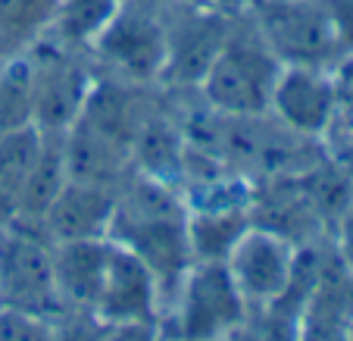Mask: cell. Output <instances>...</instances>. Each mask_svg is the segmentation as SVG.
<instances>
[{
  "label": "cell",
  "mask_w": 353,
  "mask_h": 341,
  "mask_svg": "<svg viewBox=\"0 0 353 341\" xmlns=\"http://www.w3.org/2000/svg\"><path fill=\"white\" fill-rule=\"evenodd\" d=\"M328 10V19H332L334 32L341 38L344 47V57L353 54V0H322Z\"/></svg>",
  "instance_id": "cell-22"
},
{
  "label": "cell",
  "mask_w": 353,
  "mask_h": 341,
  "mask_svg": "<svg viewBox=\"0 0 353 341\" xmlns=\"http://www.w3.org/2000/svg\"><path fill=\"white\" fill-rule=\"evenodd\" d=\"M110 257V238H85V241H60L54 244V279L60 307L91 313L97 301L103 269Z\"/></svg>",
  "instance_id": "cell-13"
},
{
  "label": "cell",
  "mask_w": 353,
  "mask_h": 341,
  "mask_svg": "<svg viewBox=\"0 0 353 341\" xmlns=\"http://www.w3.org/2000/svg\"><path fill=\"white\" fill-rule=\"evenodd\" d=\"M150 266L163 291V310L169 307L179 282L194 263L188 244V207L175 185L150 175H134L116 191V210L110 235Z\"/></svg>",
  "instance_id": "cell-1"
},
{
  "label": "cell",
  "mask_w": 353,
  "mask_h": 341,
  "mask_svg": "<svg viewBox=\"0 0 353 341\" xmlns=\"http://www.w3.org/2000/svg\"><path fill=\"white\" fill-rule=\"evenodd\" d=\"M334 254L341 257L347 273L353 275V201H350V207L338 216V222H334Z\"/></svg>",
  "instance_id": "cell-23"
},
{
  "label": "cell",
  "mask_w": 353,
  "mask_h": 341,
  "mask_svg": "<svg viewBox=\"0 0 353 341\" xmlns=\"http://www.w3.org/2000/svg\"><path fill=\"white\" fill-rule=\"evenodd\" d=\"M34 88L38 60L32 47L0 60V135L34 126Z\"/></svg>",
  "instance_id": "cell-15"
},
{
  "label": "cell",
  "mask_w": 353,
  "mask_h": 341,
  "mask_svg": "<svg viewBox=\"0 0 353 341\" xmlns=\"http://www.w3.org/2000/svg\"><path fill=\"white\" fill-rule=\"evenodd\" d=\"M341 97L334 69L316 66H281L275 81L269 116L281 128L310 141H322L332 135L338 122Z\"/></svg>",
  "instance_id": "cell-8"
},
{
  "label": "cell",
  "mask_w": 353,
  "mask_h": 341,
  "mask_svg": "<svg viewBox=\"0 0 353 341\" xmlns=\"http://www.w3.org/2000/svg\"><path fill=\"white\" fill-rule=\"evenodd\" d=\"M0 341H54V320L0 307Z\"/></svg>",
  "instance_id": "cell-18"
},
{
  "label": "cell",
  "mask_w": 353,
  "mask_h": 341,
  "mask_svg": "<svg viewBox=\"0 0 353 341\" xmlns=\"http://www.w3.org/2000/svg\"><path fill=\"white\" fill-rule=\"evenodd\" d=\"M100 341H163V335L150 322H103Z\"/></svg>",
  "instance_id": "cell-21"
},
{
  "label": "cell",
  "mask_w": 353,
  "mask_h": 341,
  "mask_svg": "<svg viewBox=\"0 0 353 341\" xmlns=\"http://www.w3.org/2000/svg\"><path fill=\"white\" fill-rule=\"evenodd\" d=\"M247 19L281 66L338 69L344 60L322 0H247Z\"/></svg>",
  "instance_id": "cell-3"
},
{
  "label": "cell",
  "mask_w": 353,
  "mask_h": 341,
  "mask_svg": "<svg viewBox=\"0 0 353 341\" xmlns=\"http://www.w3.org/2000/svg\"><path fill=\"white\" fill-rule=\"evenodd\" d=\"M125 0H57L54 19L44 38L72 54H91Z\"/></svg>",
  "instance_id": "cell-14"
},
{
  "label": "cell",
  "mask_w": 353,
  "mask_h": 341,
  "mask_svg": "<svg viewBox=\"0 0 353 341\" xmlns=\"http://www.w3.org/2000/svg\"><path fill=\"white\" fill-rule=\"evenodd\" d=\"M41 128H19V132L0 135V204L16 213L19 194L26 188V179L32 173L41 150Z\"/></svg>",
  "instance_id": "cell-17"
},
{
  "label": "cell",
  "mask_w": 353,
  "mask_h": 341,
  "mask_svg": "<svg viewBox=\"0 0 353 341\" xmlns=\"http://www.w3.org/2000/svg\"><path fill=\"white\" fill-rule=\"evenodd\" d=\"M116 191L119 188L66 179V185L50 201L47 213L41 216V228H44L47 241L60 244V241L107 238L116 210Z\"/></svg>",
  "instance_id": "cell-12"
},
{
  "label": "cell",
  "mask_w": 353,
  "mask_h": 341,
  "mask_svg": "<svg viewBox=\"0 0 353 341\" xmlns=\"http://www.w3.org/2000/svg\"><path fill=\"white\" fill-rule=\"evenodd\" d=\"M338 163H341V169H344V173L353 179V144H341V150H338Z\"/></svg>",
  "instance_id": "cell-24"
},
{
  "label": "cell",
  "mask_w": 353,
  "mask_h": 341,
  "mask_svg": "<svg viewBox=\"0 0 353 341\" xmlns=\"http://www.w3.org/2000/svg\"><path fill=\"white\" fill-rule=\"evenodd\" d=\"M57 0H0V60L44 38Z\"/></svg>",
  "instance_id": "cell-16"
},
{
  "label": "cell",
  "mask_w": 353,
  "mask_h": 341,
  "mask_svg": "<svg viewBox=\"0 0 353 341\" xmlns=\"http://www.w3.org/2000/svg\"><path fill=\"white\" fill-rule=\"evenodd\" d=\"M334 79H338L341 110H338V122H334L332 135H341V144H353V54L341 60V66L334 69Z\"/></svg>",
  "instance_id": "cell-19"
},
{
  "label": "cell",
  "mask_w": 353,
  "mask_h": 341,
  "mask_svg": "<svg viewBox=\"0 0 353 341\" xmlns=\"http://www.w3.org/2000/svg\"><path fill=\"white\" fill-rule=\"evenodd\" d=\"M185 10L166 19L169 54L163 79L166 85H200L213 57L232 28V13L219 10L216 0H191Z\"/></svg>",
  "instance_id": "cell-10"
},
{
  "label": "cell",
  "mask_w": 353,
  "mask_h": 341,
  "mask_svg": "<svg viewBox=\"0 0 353 341\" xmlns=\"http://www.w3.org/2000/svg\"><path fill=\"white\" fill-rule=\"evenodd\" d=\"M91 54L119 81L128 85L160 81L169 54L166 19L154 10L138 7L134 0H125L110 28L91 47Z\"/></svg>",
  "instance_id": "cell-7"
},
{
  "label": "cell",
  "mask_w": 353,
  "mask_h": 341,
  "mask_svg": "<svg viewBox=\"0 0 353 341\" xmlns=\"http://www.w3.org/2000/svg\"><path fill=\"white\" fill-rule=\"evenodd\" d=\"M297 254L300 244L279 235L275 228L254 222L234 241V248L222 263L247 307L272 310L285 304L297 288Z\"/></svg>",
  "instance_id": "cell-6"
},
{
  "label": "cell",
  "mask_w": 353,
  "mask_h": 341,
  "mask_svg": "<svg viewBox=\"0 0 353 341\" xmlns=\"http://www.w3.org/2000/svg\"><path fill=\"white\" fill-rule=\"evenodd\" d=\"M281 63L272 57L266 41L250 19H232L219 54L200 79V97L213 113L228 119H256L269 116L275 81Z\"/></svg>",
  "instance_id": "cell-2"
},
{
  "label": "cell",
  "mask_w": 353,
  "mask_h": 341,
  "mask_svg": "<svg viewBox=\"0 0 353 341\" xmlns=\"http://www.w3.org/2000/svg\"><path fill=\"white\" fill-rule=\"evenodd\" d=\"M100 332L103 322L81 310H66L54 320V341H100Z\"/></svg>",
  "instance_id": "cell-20"
},
{
  "label": "cell",
  "mask_w": 353,
  "mask_h": 341,
  "mask_svg": "<svg viewBox=\"0 0 353 341\" xmlns=\"http://www.w3.org/2000/svg\"><path fill=\"white\" fill-rule=\"evenodd\" d=\"M175 341H225L247 326L250 307L234 288L222 260H194L169 307Z\"/></svg>",
  "instance_id": "cell-4"
},
{
  "label": "cell",
  "mask_w": 353,
  "mask_h": 341,
  "mask_svg": "<svg viewBox=\"0 0 353 341\" xmlns=\"http://www.w3.org/2000/svg\"><path fill=\"white\" fill-rule=\"evenodd\" d=\"M0 307L47 320L63 313L54 279V244L22 220L0 228Z\"/></svg>",
  "instance_id": "cell-5"
},
{
  "label": "cell",
  "mask_w": 353,
  "mask_h": 341,
  "mask_svg": "<svg viewBox=\"0 0 353 341\" xmlns=\"http://www.w3.org/2000/svg\"><path fill=\"white\" fill-rule=\"evenodd\" d=\"M38 60V88H34V128L41 132H66L81 113L88 94L94 88V75L81 54L54 44L50 38H38L32 44Z\"/></svg>",
  "instance_id": "cell-9"
},
{
  "label": "cell",
  "mask_w": 353,
  "mask_h": 341,
  "mask_svg": "<svg viewBox=\"0 0 353 341\" xmlns=\"http://www.w3.org/2000/svg\"><path fill=\"white\" fill-rule=\"evenodd\" d=\"M94 316L100 322H157L163 320V291L157 275L150 273L138 254L110 238V257L103 269Z\"/></svg>",
  "instance_id": "cell-11"
}]
</instances>
